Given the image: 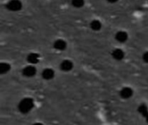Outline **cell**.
I'll list each match as a JSON object with an SVG mask.
<instances>
[{"label":"cell","instance_id":"cell-1","mask_svg":"<svg viewBox=\"0 0 148 125\" xmlns=\"http://www.w3.org/2000/svg\"><path fill=\"white\" fill-rule=\"evenodd\" d=\"M34 100L30 97H25L18 104V110L23 114L29 113L34 108Z\"/></svg>","mask_w":148,"mask_h":125},{"label":"cell","instance_id":"cell-2","mask_svg":"<svg viewBox=\"0 0 148 125\" xmlns=\"http://www.w3.org/2000/svg\"><path fill=\"white\" fill-rule=\"evenodd\" d=\"M6 7L10 11H18L22 9L23 3L20 0H10L7 3Z\"/></svg>","mask_w":148,"mask_h":125},{"label":"cell","instance_id":"cell-3","mask_svg":"<svg viewBox=\"0 0 148 125\" xmlns=\"http://www.w3.org/2000/svg\"><path fill=\"white\" fill-rule=\"evenodd\" d=\"M36 74V68L33 65H28L23 68V75L27 77H32Z\"/></svg>","mask_w":148,"mask_h":125},{"label":"cell","instance_id":"cell-4","mask_svg":"<svg viewBox=\"0 0 148 125\" xmlns=\"http://www.w3.org/2000/svg\"><path fill=\"white\" fill-rule=\"evenodd\" d=\"M120 95L122 98L128 99V98L132 97V96L134 95V90L130 87H124L121 90Z\"/></svg>","mask_w":148,"mask_h":125},{"label":"cell","instance_id":"cell-5","mask_svg":"<svg viewBox=\"0 0 148 125\" xmlns=\"http://www.w3.org/2000/svg\"><path fill=\"white\" fill-rule=\"evenodd\" d=\"M73 63L70 60H63L61 64H60V68L62 71H69L73 69Z\"/></svg>","mask_w":148,"mask_h":125},{"label":"cell","instance_id":"cell-6","mask_svg":"<svg viewBox=\"0 0 148 125\" xmlns=\"http://www.w3.org/2000/svg\"><path fill=\"white\" fill-rule=\"evenodd\" d=\"M115 39L120 42V43H125L127 42V40L128 39V35L126 31H123V30H121V31H118L115 35Z\"/></svg>","mask_w":148,"mask_h":125},{"label":"cell","instance_id":"cell-7","mask_svg":"<svg viewBox=\"0 0 148 125\" xmlns=\"http://www.w3.org/2000/svg\"><path fill=\"white\" fill-rule=\"evenodd\" d=\"M67 47V43L62 39H57L54 42V48L57 50H64Z\"/></svg>","mask_w":148,"mask_h":125},{"label":"cell","instance_id":"cell-8","mask_svg":"<svg viewBox=\"0 0 148 125\" xmlns=\"http://www.w3.org/2000/svg\"><path fill=\"white\" fill-rule=\"evenodd\" d=\"M112 57H114V59L117 60V61H121L125 57V53L121 49H115L114 50V51L112 52Z\"/></svg>","mask_w":148,"mask_h":125},{"label":"cell","instance_id":"cell-9","mask_svg":"<svg viewBox=\"0 0 148 125\" xmlns=\"http://www.w3.org/2000/svg\"><path fill=\"white\" fill-rule=\"evenodd\" d=\"M40 60V56L37 53H29L27 56V61L31 64H36Z\"/></svg>","mask_w":148,"mask_h":125},{"label":"cell","instance_id":"cell-10","mask_svg":"<svg viewBox=\"0 0 148 125\" xmlns=\"http://www.w3.org/2000/svg\"><path fill=\"white\" fill-rule=\"evenodd\" d=\"M42 77L45 80H51L55 77V72L52 69H45L42 73Z\"/></svg>","mask_w":148,"mask_h":125},{"label":"cell","instance_id":"cell-11","mask_svg":"<svg viewBox=\"0 0 148 125\" xmlns=\"http://www.w3.org/2000/svg\"><path fill=\"white\" fill-rule=\"evenodd\" d=\"M138 111H139V113H140L141 116H143L144 117H146L148 115L147 105V104H140V105L139 106V108H138Z\"/></svg>","mask_w":148,"mask_h":125},{"label":"cell","instance_id":"cell-12","mask_svg":"<svg viewBox=\"0 0 148 125\" xmlns=\"http://www.w3.org/2000/svg\"><path fill=\"white\" fill-rule=\"evenodd\" d=\"M90 28L95 31H98L101 29V23L99 20H93L90 23Z\"/></svg>","mask_w":148,"mask_h":125},{"label":"cell","instance_id":"cell-13","mask_svg":"<svg viewBox=\"0 0 148 125\" xmlns=\"http://www.w3.org/2000/svg\"><path fill=\"white\" fill-rule=\"evenodd\" d=\"M10 70V65L7 63H2L0 64V73L1 74H5L9 72Z\"/></svg>","mask_w":148,"mask_h":125},{"label":"cell","instance_id":"cell-14","mask_svg":"<svg viewBox=\"0 0 148 125\" xmlns=\"http://www.w3.org/2000/svg\"><path fill=\"white\" fill-rule=\"evenodd\" d=\"M72 5L75 8H82L84 5V0H72Z\"/></svg>","mask_w":148,"mask_h":125},{"label":"cell","instance_id":"cell-15","mask_svg":"<svg viewBox=\"0 0 148 125\" xmlns=\"http://www.w3.org/2000/svg\"><path fill=\"white\" fill-rule=\"evenodd\" d=\"M143 60H144V62L145 63H147V64H148V51H147V52H145L144 54H143Z\"/></svg>","mask_w":148,"mask_h":125},{"label":"cell","instance_id":"cell-16","mask_svg":"<svg viewBox=\"0 0 148 125\" xmlns=\"http://www.w3.org/2000/svg\"><path fill=\"white\" fill-rule=\"evenodd\" d=\"M108 3H116V2H118L119 0H107Z\"/></svg>","mask_w":148,"mask_h":125},{"label":"cell","instance_id":"cell-17","mask_svg":"<svg viewBox=\"0 0 148 125\" xmlns=\"http://www.w3.org/2000/svg\"><path fill=\"white\" fill-rule=\"evenodd\" d=\"M33 125H43L42 124H40V123H36V124H34Z\"/></svg>","mask_w":148,"mask_h":125},{"label":"cell","instance_id":"cell-18","mask_svg":"<svg viewBox=\"0 0 148 125\" xmlns=\"http://www.w3.org/2000/svg\"><path fill=\"white\" fill-rule=\"evenodd\" d=\"M145 118H146V120H147V124H148V115L146 117H145Z\"/></svg>","mask_w":148,"mask_h":125}]
</instances>
